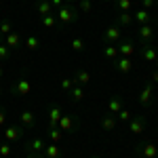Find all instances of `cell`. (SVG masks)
I'll return each instance as SVG.
<instances>
[{"label":"cell","mask_w":158,"mask_h":158,"mask_svg":"<svg viewBox=\"0 0 158 158\" xmlns=\"http://www.w3.org/2000/svg\"><path fill=\"white\" fill-rule=\"evenodd\" d=\"M57 129L63 131V133H76V131H78V118H74V116H70V114H63V116L59 118Z\"/></svg>","instance_id":"3957f363"},{"label":"cell","mask_w":158,"mask_h":158,"mask_svg":"<svg viewBox=\"0 0 158 158\" xmlns=\"http://www.w3.org/2000/svg\"><path fill=\"white\" fill-rule=\"evenodd\" d=\"M91 158H99V156H91Z\"/></svg>","instance_id":"c3c4849f"},{"label":"cell","mask_w":158,"mask_h":158,"mask_svg":"<svg viewBox=\"0 0 158 158\" xmlns=\"http://www.w3.org/2000/svg\"><path fill=\"white\" fill-rule=\"evenodd\" d=\"M11 32H13V23L9 19H2V21H0V34H2V36H9Z\"/></svg>","instance_id":"f546056e"},{"label":"cell","mask_w":158,"mask_h":158,"mask_svg":"<svg viewBox=\"0 0 158 158\" xmlns=\"http://www.w3.org/2000/svg\"><path fill=\"white\" fill-rule=\"evenodd\" d=\"M4 42L9 44V49H19V47H21V36H19L17 32H11V34L6 36Z\"/></svg>","instance_id":"484cf974"},{"label":"cell","mask_w":158,"mask_h":158,"mask_svg":"<svg viewBox=\"0 0 158 158\" xmlns=\"http://www.w3.org/2000/svg\"><path fill=\"white\" fill-rule=\"evenodd\" d=\"M137 36H139V42H141V47H143V44H154V27H152V23L139 25V30H137Z\"/></svg>","instance_id":"277c9868"},{"label":"cell","mask_w":158,"mask_h":158,"mask_svg":"<svg viewBox=\"0 0 158 158\" xmlns=\"http://www.w3.org/2000/svg\"><path fill=\"white\" fill-rule=\"evenodd\" d=\"M40 21L44 27H55L57 25V19H55V15H44V17H40Z\"/></svg>","instance_id":"4dcf8cb0"},{"label":"cell","mask_w":158,"mask_h":158,"mask_svg":"<svg viewBox=\"0 0 158 158\" xmlns=\"http://www.w3.org/2000/svg\"><path fill=\"white\" fill-rule=\"evenodd\" d=\"M2 135H4V139H6L9 143H13V141H19V139L23 137V129L17 127V124H13V127H6V129L2 131Z\"/></svg>","instance_id":"30bf717a"},{"label":"cell","mask_w":158,"mask_h":158,"mask_svg":"<svg viewBox=\"0 0 158 158\" xmlns=\"http://www.w3.org/2000/svg\"><path fill=\"white\" fill-rule=\"evenodd\" d=\"M25 47H27L30 51H38L40 49V40H38L36 36H27L25 38Z\"/></svg>","instance_id":"f1b7e54d"},{"label":"cell","mask_w":158,"mask_h":158,"mask_svg":"<svg viewBox=\"0 0 158 158\" xmlns=\"http://www.w3.org/2000/svg\"><path fill=\"white\" fill-rule=\"evenodd\" d=\"M116 124H118L116 114H106V116H101V129H103V131H114Z\"/></svg>","instance_id":"e0dca14e"},{"label":"cell","mask_w":158,"mask_h":158,"mask_svg":"<svg viewBox=\"0 0 158 158\" xmlns=\"http://www.w3.org/2000/svg\"><path fill=\"white\" fill-rule=\"evenodd\" d=\"M0 156L2 158L11 156V143H9V141H2V143H0Z\"/></svg>","instance_id":"836d02e7"},{"label":"cell","mask_w":158,"mask_h":158,"mask_svg":"<svg viewBox=\"0 0 158 158\" xmlns=\"http://www.w3.org/2000/svg\"><path fill=\"white\" fill-rule=\"evenodd\" d=\"M47 135H49L51 143H59L61 137H63V131H59V129L55 127V129H47Z\"/></svg>","instance_id":"4316f807"},{"label":"cell","mask_w":158,"mask_h":158,"mask_svg":"<svg viewBox=\"0 0 158 158\" xmlns=\"http://www.w3.org/2000/svg\"><path fill=\"white\" fill-rule=\"evenodd\" d=\"M4 122H6V110L4 106H0V127H4Z\"/></svg>","instance_id":"74e56055"},{"label":"cell","mask_w":158,"mask_h":158,"mask_svg":"<svg viewBox=\"0 0 158 158\" xmlns=\"http://www.w3.org/2000/svg\"><path fill=\"white\" fill-rule=\"evenodd\" d=\"M116 118H118V120H122V122H129L131 118H133V114H131L129 110H124V108H122L120 112H118V116H116Z\"/></svg>","instance_id":"d590c367"},{"label":"cell","mask_w":158,"mask_h":158,"mask_svg":"<svg viewBox=\"0 0 158 158\" xmlns=\"http://www.w3.org/2000/svg\"><path fill=\"white\" fill-rule=\"evenodd\" d=\"M156 148L158 146H154L152 141H148V143H139L135 150H137V154L141 158H156Z\"/></svg>","instance_id":"8fae6325"},{"label":"cell","mask_w":158,"mask_h":158,"mask_svg":"<svg viewBox=\"0 0 158 158\" xmlns=\"http://www.w3.org/2000/svg\"><path fill=\"white\" fill-rule=\"evenodd\" d=\"M19 118H21V124H23L25 129H34V124H36V116H34V112L23 110V112L19 114Z\"/></svg>","instance_id":"ac0fdd59"},{"label":"cell","mask_w":158,"mask_h":158,"mask_svg":"<svg viewBox=\"0 0 158 158\" xmlns=\"http://www.w3.org/2000/svg\"><path fill=\"white\" fill-rule=\"evenodd\" d=\"M156 158H158V148H156Z\"/></svg>","instance_id":"7bdbcfd3"},{"label":"cell","mask_w":158,"mask_h":158,"mask_svg":"<svg viewBox=\"0 0 158 158\" xmlns=\"http://www.w3.org/2000/svg\"><path fill=\"white\" fill-rule=\"evenodd\" d=\"M32 82L25 78V76H21V78H17L15 82L11 85V93L13 95H17V97H27L30 93H32Z\"/></svg>","instance_id":"7a4b0ae2"},{"label":"cell","mask_w":158,"mask_h":158,"mask_svg":"<svg viewBox=\"0 0 158 158\" xmlns=\"http://www.w3.org/2000/svg\"><path fill=\"white\" fill-rule=\"evenodd\" d=\"M0 95H2V86H0Z\"/></svg>","instance_id":"ee69618b"},{"label":"cell","mask_w":158,"mask_h":158,"mask_svg":"<svg viewBox=\"0 0 158 158\" xmlns=\"http://www.w3.org/2000/svg\"><path fill=\"white\" fill-rule=\"evenodd\" d=\"M44 158H61L59 143H47L44 146Z\"/></svg>","instance_id":"44dd1931"},{"label":"cell","mask_w":158,"mask_h":158,"mask_svg":"<svg viewBox=\"0 0 158 158\" xmlns=\"http://www.w3.org/2000/svg\"><path fill=\"white\" fill-rule=\"evenodd\" d=\"M74 85H76V82H74V78H63V80L59 82V86H61V91H63V93H70V89H72Z\"/></svg>","instance_id":"d6a6232c"},{"label":"cell","mask_w":158,"mask_h":158,"mask_svg":"<svg viewBox=\"0 0 158 158\" xmlns=\"http://www.w3.org/2000/svg\"><path fill=\"white\" fill-rule=\"evenodd\" d=\"M156 63H158V61H156Z\"/></svg>","instance_id":"816d5d0a"},{"label":"cell","mask_w":158,"mask_h":158,"mask_svg":"<svg viewBox=\"0 0 158 158\" xmlns=\"http://www.w3.org/2000/svg\"><path fill=\"white\" fill-rule=\"evenodd\" d=\"M78 9L82 13H91V9H93V0H80L78 2Z\"/></svg>","instance_id":"e575fe53"},{"label":"cell","mask_w":158,"mask_h":158,"mask_svg":"<svg viewBox=\"0 0 158 158\" xmlns=\"http://www.w3.org/2000/svg\"><path fill=\"white\" fill-rule=\"evenodd\" d=\"M156 6H158V0H156Z\"/></svg>","instance_id":"681fc988"},{"label":"cell","mask_w":158,"mask_h":158,"mask_svg":"<svg viewBox=\"0 0 158 158\" xmlns=\"http://www.w3.org/2000/svg\"><path fill=\"white\" fill-rule=\"evenodd\" d=\"M106 2H114V0H106Z\"/></svg>","instance_id":"f6af8a7d"},{"label":"cell","mask_w":158,"mask_h":158,"mask_svg":"<svg viewBox=\"0 0 158 158\" xmlns=\"http://www.w3.org/2000/svg\"><path fill=\"white\" fill-rule=\"evenodd\" d=\"M53 4H51V0H36V13L40 17H44V15H53Z\"/></svg>","instance_id":"2e32d148"},{"label":"cell","mask_w":158,"mask_h":158,"mask_svg":"<svg viewBox=\"0 0 158 158\" xmlns=\"http://www.w3.org/2000/svg\"><path fill=\"white\" fill-rule=\"evenodd\" d=\"M139 55H141V59L146 61V63H156L158 61V49L154 44H143V47H139Z\"/></svg>","instance_id":"5b68a950"},{"label":"cell","mask_w":158,"mask_h":158,"mask_svg":"<svg viewBox=\"0 0 158 158\" xmlns=\"http://www.w3.org/2000/svg\"><path fill=\"white\" fill-rule=\"evenodd\" d=\"M63 116V112L57 103H51L49 106V129H55L57 124H59V118Z\"/></svg>","instance_id":"7c38bea8"},{"label":"cell","mask_w":158,"mask_h":158,"mask_svg":"<svg viewBox=\"0 0 158 158\" xmlns=\"http://www.w3.org/2000/svg\"><path fill=\"white\" fill-rule=\"evenodd\" d=\"M129 131H131V133H135V135L143 133V131H146V116H143V114L133 116V118L129 120Z\"/></svg>","instance_id":"9c48e42d"},{"label":"cell","mask_w":158,"mask_h":158,"mask_svg":"<svg viewBox=\"0 0 158 158\" xmlns=\"http://www.w3.org/2000/svg\"><path fill=\"white\" fill-rule=\"evenodd\" d=\"M0 42H2V34H0Z\"/></svg>","instance_id":"bcb514c9"},{"label":"cell","mask_w":158,"mask_h":158,"mask_svg":"<svg viewBox=\"0 0 158 158\" xmlns=\"http://www.w3.org/2000/svg\"><path fill=\"white\" fill-rule=\"evenodd\" d=\"M150 82H152V85H158V70L152 72V80H150Z\"/></svg>","instance_id":"ab89813d"},{"label":"cell","mask_w":158,"mask_h":158,"mask_svg":"<svg viewBox=\"0 0 158 158\" xmlns=\"http://www.w3.org/2000/svg\"><path fill=\"white\" fill-rule=\"evenodd\" d=\"M152 97H154V85H152V82H146V86H143L141 93H139V103H141L143 108H150V106H152Z\"/></svg>","instance_id":"ba28073f"},{"label":"cell","mask_w":158,"mask_h":158,"mask_svg":"<svg viewBox=\"0 0 158 158\" xmlns=\"http://www.w3.org/2000/svg\"><path fill=\"white\" fill-rule=\"evenodd\" d=\"M68 2H76V0H68Z\"/></svg>","instance_id":"7dc6e473"},{"label":"cell","mask_w":158,"mask_h":158,"mask_svg":"<svg viewBox=\"0 0 158 158\" xmlns=\"http://www.w3.org/2000/svg\"><path fill=\"white\" fill-rule=\"evenodd\" d=\"M112 63H114V70L120 72V74H129L131 70H133V65H135L131 57H116Z\"/></svg>","instance_id":"52a82bcc"},{"label":"cell","mask_w":158,"mask_h":158,"mask_svg":"<svg viewBox=\"0 0 158 158\" xmlns=\"http://www.w3.org/2000/svg\"><path fill=\"white\" fill-rule=\"evenodd\" d=\"M27 158H44L42 154H27Z\"/></svg>","instance_id":"60d3db41"},{"label":"cell","mask_w":158,"mask_h":158,"mask_svg":"<svg viewBox=\"0 0 158 158\" xmlns=\"http://www.w3.org/2000/svg\"><path fill=\"white\" fill-rule=\"evenodd\" d=\"M103 42H106V44H118V42H120V27L116 23L106 27V32H103Z\"/></svg>","instance_id":"8992f818"},{"label":"cell","mask_w":158,"mask_h":158,"mask_svg":"<svg viewBox=\"0 0 158 158\" xmlns=\"http://www.w3.org/2000/svg\"><path fill=\"white\" fill-rule=\"evenodd\" d=\"M120 110H122V99L116 97V95L110 97V101H108V112H110V114H118Z\"/></svg>","instance_id":"603a6c76"},{"label":"cell","mask_w":158,"mask_h":158,"mask_svg":"<svg viewBox=\"0 0 158 158\" xmlns=\"http://www.w3.org/2000/svg\"><path fill=\"white\" fill-rule=\"evenodd\" d=\"M141 4H143V9H146V11H152V9H154V4H156V0H141Z\"/></svg>","instance_id":"8d00e7d4"},{"label":"cell","mask_w":158,"mask_h":158,"mask_svg":"<svg viewBox=\"0 0 158 158\" xmlns=\"http://www.w3.org/2000/svg\"><path fill=\"white\" fill-rule=\"evenodd\" d=\"M51 4H53V9H61L65 4V0H51Z\"/></svg>","instance_id":"f35d334b"},{"label":"cell","mask_w":158,"mask_h":158,"mask_svg":"<svg viewBox=\"0 0 158 158\" xmlns=\"http://www.w3.org/2000/svg\"><path fill=\"white\" fill-rule=\"evenodd\" d=\"M68 97L72 99L74 103L82 101V99H85V86H80V85H74L72 89H70V93H68Z\"/></svg>","instance_id":"d6986e66"},{"label":"cell","mask_w":158,"mask_h":158,"mask_svg":"<svg viewBox=\"0 0 158 158\" xmlns=\"http://www.w3.org/2000/svg\"><path fill=\"white\" fill-rule=\"evenodd\" d=\"M133 21L139 25H146V23H152V13L146 11V9H139V11L133 13Z\"/></svg>","instance_id":"9a60e30c"},{"label":"cell","mask_w":158,"mask_h":158,"mask_svg":"<svg viewBox=\"0 0 158 158\" xmlns=\"http://www.w3.org/2000/svg\"><path fill=\"white\" fill-rule=\"evenodd\" d=\"M57 19H59L61 25L74 23V21L78 19V9L72 6V4H63L61 9H57Z\"/></svg>","instance_id":"6da1fadb"},{"label":"cell","mask_w":158,"mask_h":158,"mask_svg":"<svg viewBox=\"0 0 158 158\" xmlns=\"http://www.w3.org/2000/svg\"><path fill=\"white\" fill-rule=\"evenodd\" d=\"M103 57L108 61H114L116 57H120V55H118V47H116V44H106V47H103Z\"/></svg>","instance_id":"cb8c5ba5"},{"label":"cell","mask_w":158,"mask_h":158,"mask_svg":"<svg viewBox=\"0 0 158 158\" xmlns=\"http://www.w3.org/2000/svg\"><path fill=\"white\" fill-rule=\"evenodd\" d=\"M11 51L13 49H9V44H6V42H0V63L11 59Z\"/></svg>","instance_id":"83f0119b"},{"label":"cell","mask_w":158,"mask_h":158,"mask_svg":"<svg viewBox=\"0 0 158 158\" xmlns=\"http://www.w3.org/2000/svg\"><path fill=\"white\" fill-rule=\"evenodd\" d=\"M74 82L76 85H80V86H85V85H89L91 82V74L86 72V70H76V74H74Z\"/></svg>","instance_id":"ffe728a7"},{"label":"cell","mask_w":158,"mask_h":158,"mask_svg":"<svg viewBox=\"0 0 158 158\" xmlns=\"http://www.w3.org/2000/svg\"><path fill=\"white\" fill-rule=\"evenodd\" d=\"M0 158H2V156H0Z\"/></svg>","instance_id":"f907efd6"},{"label":"cell","mask_w":158,"mask_h":158,"mask_svg":"<svg viewBox=\"0 0 158 158\" xmlns=\"http://www.w3.org/2000/svg\"><path fill=\"white\" fill-rule=\"evenodd\" d=\"M131 23H133V13H118V17H116V25L118 27H127Z\"/></svg>","instance_id":"7402d4cb"},{"label":"cell","mask_w":158,"mask_h":158,"mask_svg":"<svg viewBox=\"0 0 158 158\" xmlns=\"http://www.w3.org/2000/svg\"><path fill=\"white\" fill-rule=\"evenodd\" d=\"M114 6L118 13H131L133 9V0H114Z\"/></svg>","instance_id":"d4e9b609"},{"label":"cell","mask_w":158,"mask_h":158,"mask_svg":"<svg viewBox=\"0 0 158 158\" xmlns=\"http://www.w3.org/2000/svg\"><path fill=\"white\" fill-rule=\"evenodd\" d=\"M70 44H72V49H74V51H78V53H80V51H85V40H82L80 36L72 38V42H70Z\"/></svg>","instance_id":"1f68e13d"},{"label":"cell","mask_w":158,"mask_h":158,"mask_svg":"<svg viewBox=\"0 0 158 158\" xmlns=\"http://www.w3.org/2000/svg\"><path fill=\"white\" fill-rule=\"evenodd\" d=\"M2 74H4V70H2V65H0V78H2Z\"/></svg>","instance_id":"b9f144b4"},{"label":"cell","mask_w":158,"mask_h":158,"mask_svg":"<svg viewBox=\"0 0 158 158\" xmlns=\"http://www.w3.org/2000/svg\"><path fill=\"white\" fill-rule=\"evenodd\" d=\"M44 146H47V143H44L42 137H34V139L25 146V152H27V154H40V152H44Z\"/></svg>","instance_id":"4fadbf2b"},{"label":"cell","mask_w":158,"mask_h":158,"mask_svg":"<svg viewBox=\"0 0 158 158\" xmlns=\"http://www.w3.org/2000/svg\"><path fill=\"white\" fill-rule=\"evenodd\" d=\"M116 47H118V55L120 57H133L135 55V44L131 40H120Z\"/></svg>","instance_id":"5bb4252c"}]
</instances>
